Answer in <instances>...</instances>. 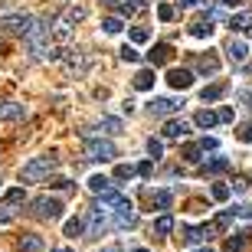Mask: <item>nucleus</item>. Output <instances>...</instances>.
Wrapping results in <instances>:
<instances>
[{
  "label": "nucleus",
  "instance_id": "19",
  "mask_svg": "<svg viewBox=\"0 0 252 252\" xmlns=\"http://www.w3.org/2000/svg\"><path fill=\"white\" fill-rule=\"evenodd\" d=\"M154 82H158L154 69H141V72L134 75V89H138V92H151V89H154Z\"/></svg>",
  "mask_w": 252,
  "mask_h": 252
},
{
  "label": "nucleus",
  "instance_id": "11",
  "mask_svg": "<svg viewBox=\"0 0 252 252\" xmlns=\"http://www.w3.org/2000/svg\"><path fill=\"white\" fill-rule=\"evenodd\" d=\"M148 59H151V65H167L170 59H174V46H170V43H154Z\"/></svg>",
  "mask_w": 252,
  "mask_h": 252
},
{
  "label": "nucleus",
  "instance_id": "41",
  "mask_svg": "<svg viewBox=\"0 0 252 252\" xmlns=\"http://www.w3.org/2000/svg\"><path fill=\"white\" fill-rule=\"evenodd\" d=\"M148 154H151V158H154V160H158L160 154H164V144H160V141H154V138H151V141H148Z\"/></svg>",
  "mask_w": 252,
  "mask_h": 252
},
{
  "label": "nucleus",
  "instance_id": "2",
  "mask_svg": "<svg viewBox=\"0 0 252 252\" xmlns=\"http://www.w3.org/2000/svg\"><path fill=\"white\" fill-rule=\"evenodd\" d=\"M0 30L13 33V36H27L33 30V17L30 13H7V17H0Z\"/></svg>",
  "mask_w": 252,
  "mask_h": 252
},
{
  "label": "nucleus",
  "instance_id": "29",
  "mask_svg": "<svg viewBox=\"0 0 252 252\" xmlns=\"http://www.w3.org/2000/svg\"><path fill=\"white\" fill-rule=\"evenodd\" d=\"M102 128L108 131V134H125L122 118H115V115H102Z\"/></svg>",
  "mask_w": 252,
  "mask_h": 252
},
{
  "label": "nucleus",
  "instance_id": "22",
  "mask_svg": "<svg viewBox=\"0 0 252 252\" xmlns=\"http://www.w3.org/2000/svg\"><path fill=\"white\" fill-rule=\"evenodd\" d=\"M85 184H89V190H92L95 196H98V193H105V190H112V180L105 177V174H92V177L85 180Z\"/></svg>",
  "mask_w": 252,
  "mask_h": 252
},
{
  "label": "nucleus",
  "instance_id": "27",
  "mask_svg": "<svg viewBox=\"0 0 252 252\" xmlns=\"http://www.w3.org/2000/svg\"><path fill=\"white\" fill-rule=\"evenodd\" d=\"M151 203L158 206V210H170V203H174V193H170V190H154V193H151Z\"/></svg>",
  "mask_w": 252,
  "mask_h": 252
},
{
  "label": "nucleus",
  "instance_id": "15",
  "mask_svg": "<svg viewBox=\"0 0 252 252\" xmlns=\"http://www.w3.org/2000/svg\"><path fill=\"white\" fill-rule=\"evenodd\" d=\"M229 167H233V158H226V154H216V158H210L200 170L213 177V174H223V170H229Z\"/></svg>",
  "mask_w": 252,
  "mask_h": 252
},
{
  "label": "nucleus",
  "instance_id": "7",
  "mask_svg": "<svg viewBox=\"0 0 252 252\" xmlns=\"http://www.w3.org/2000/svg\"><path fill=\"white\" fill-rule=\"evenodd\" d=\"M180 105H184V102H174V98H151V102H148V112L154 115V118H164V115L180 112Z\"/></svg>",
  "mask_w": 252,
  "mask_h": 252
},
{
  "label": "nucleus",
  "instance_id": "28",
  "mask_svg": "<svg viewBox=\"0 0 252 252\" xmlns=\"http://www.w3.org/2000/svg\"><path fill=\"white\" fill-rule=\"evenodd\" d=\"M23 200H27V190H23V187H13V190H7V193H3V203H7L10 210H13V206H20Z\"/></svg>",
  "mask_w": 252,
  "mask_h": 252
},
{
  "label": "nucleus",
  "instance_id": "50",
  "mask_svg": "<svg viewBox=\"0 0 252 252\" xmlns=\"http://www.w3.org/2000/svg\"><path fill=\"white\" fill-rule=\"evenodd\" d=\"M53 252H72V249H65V246H63V249H53Z\"/></svg>",
  "mask_w": 252,
  "mask_h": 252
},
{
  "label": "nucleus",
  "instance_id": "17",
  "mask_svg": "<svg viewBox=\"0 0 252 252\" xmlns=\"http://www.w3.org/2000/svg\"><path fill=\"white\" fill-rule=\"evenodd\" d=\"M229 30H236V33H252V10L233 13V17H229Z\"/></svg>",
  "mask_w": 252,
  "mask_h": 252
},
{
  "label": "nucleus",
  "instance_id": "14",
  "mask_svg": "<svg viewBox=\"0 0 252 252\" xmlns=\"http://www.w3.org/2000/svg\"><path fill=\"white\" fill-rule=\"evenodd\" d=\"M43 249H46V243H43V236H36V233H23L20 243H17V252H43Z\"/></svg>",
  "mask_w": 252,
  "mask_h": 252
},
{
  "label": "nucleus",
  "instance_id": "49",
  "mask_svg": "<svg viewBox=\"0 0 252 252\" xmlns=\"http://www.w3.org/2000/svg\"><path fill=\"white\" fill-rule=\"evenodd\" d=\"M180 7H184V10H190V7H196V0H180Z\"/></svg>",
  "mask_w": 252,
  "mask_h": 252
},
{
  "label": "nucleus",
  "instance_id": "8",
  "mask_svg": "<svg viewBox=\"0 0 252 252\" xmlns=\"http://www.w3.org/2000/svg\"><path fill=\"white\" fill-rule=\"evenodd\" d=\"M193 69L200 75H216L220 72V56H216V53H203V56L193 59Z\"/></svg>",
  "mask_w": 252,
  "mask_h": 252
},
{
  "label": "nucleus",
  "instance_id": "12",
  "mask_svg": "<svg viewBox=\"0 0 252 252\" xmlns=\"http://www.w3.org/2000/svg\"><path fill=\"white\" fill-rule=\"evenodd\" d=\"M226 89H229V82H226V79H220V82H213V85H206L203 92H200V102H203V105L220 102V98L226 95Z\"/></svg>",
  "mask_w": 252,
  "mask_h": 252
},
{
  "label": "nucleus",
  "instance_id": "52",
  "mask_svg": "<svg viewBox=\"0 0 252 252\" xmlns=\"http://www.w3.org/2000/svg\"><path fill=\"white\" fill-rule=\"evenodd\" d=\"M134 252H148V249H134Z\"/></svg>",
  "mask_w": 252,
  "mask_h": 252
},
{
  "label": "nucleus",
  "instance_id": "16",
  "mask_svg": "<svg viewBox=\"0 0 252 252\" xmlns=\"http://www.w3.org/2000/svg\"><path fill=\"white\" fill-rule=\"evenodd\" d=\"M134 223H138V216H134L131 203H122L118 210H115V226H118V229H131Z\"/></svg>",
  "mask_w": 252,
  "mask_h": 252
},
{
  "label": "nucleus",
  "instance_id": "10",
  "mask_svg": "<svg viewBox=\"0 0 252 252\" xmlns=\"http://www.w3.org/2000/svg\"><path fill=\"white\" fill-rule=\"evenodd\" d=\"M226 59L233 65H243L249 59V46H246L243 39H229V46H226Z\"/></svg>",
  "mask_w": 252,
  "mask_h": 252
},
{
  "label": "nucleus",
  "instance_id": "13",
  "mask_svg": "<svg viewBox=\"0 0 252 252\" xmlns=\"http://www.w3.org/2000/svg\"><path fill=\"white\" fill-rule=\"evenodd\" d=\"M20 118H27V105H20V102L0 105V122H20Z\"/></svg>",
  "mask_w": 252,
  "mask_h": 252
},
{
  "label": "nucleus",
  "instance_id": "33",
  "mask_svg": "<svg viewBox=\"0 0 252 252\" xmlns=\"http://www.w3.org/2000/svg\"><path fill=\"white\" fill-rule=\"evenodd\" d=\"M102 30L108 33V36H115V33H122V30H125V23H122V17H105Z\"/></svg>",
  "mask_w": 252,
  "mask_h": 252
},
{
  "label": "nucleus",
  "instance_id": "40",
  "mask_svg": "<svg viewBox=\"0 0 252 252\" xmlns=\"http://www.w3.org/2000/svg\"><path fill=\"white\" fill-rule=\"evenodd\" d=\"M118 53H122V59H125V63H138V59H141V53H138L134 46H122Z\"/></svg>",
  "mask_w": 252,
  "mask_h": 252
},
{
  "label": "nucleus",
  "instance_id": "37",
  "mask_svg": "<svg viewBox=\"0 0 252 252\" xmlns=\"http://www.w3.org/2000/svg\"><path fill=\"white\" fill-rule=\"evenodd\" d=\"M128 36H131V43H134V46H141V43H148V39H151V33H148L144 27H134Z\"/></svg>",
  "mask_w": 252,
  "mask_h": 252
},
{
  "label": "nucleus",
  "instance_id": "20",
  "mask_svg": "<svg viewBox=\"0 0 252 252\" xmlns=\"http://www.w3.org/2000/svg\"><path fill=\"white\" fill-rule=\"evenodd\" d=\"M216 27L210 23V20H203V23H190V36L193 39H213Z\"/></svg>",
  "mask_w": 252,
  "mask_h": 252
},
{
  "label": "nucleus",
  "instance_id": "47",
  "mask_svg": "<svg viewBox=\"0 0 252 252\" xmlns=\"http://www.w3.org/2000/svg\"><path fill=\"white\" fill-rule=\"evenodd\" d=\"M53 187H59V190H72V180H56Z\"/></svg>",
  "mask_w": 252,
  "mask_h": 252
},
{
  "label": "nucleus",
  "instance_id": "3",
  "mask_svg": "<svg viewBox=\"0 0 252 252\" xmlns=\"http://www.w3.org/2000/svg\"><path fill=\"white\" fill-rule=\"evenodd\" d=\"M216 229H220L216 223H206V226H180V246L206 243V239H210V236H213Z\"/></svg>",
  "mask_w": 252,
  "mask_h": 252
},
{
  "label": "nucleus",
  "instance_id": "18",
  "mask_svg": "<svg viewBox=\"0 0 252 252\" xmlns=\"http://www.w3.org/2000/svg\"><path fill=\"white\" fill-rule=\"evenodd\" d=\"M187 131H190V125L184 122V118H170V122L164 125V131H160V134H164V138H170V141H174V138H184Z\"/></svg>",
  "mask_w": 252,
  "mask_h": 252
},
{
  "label": "nucleus",
  "instance_id": "36",
  "mask_svg": "<svg viewBox=\"0 0 252 252\" xmlns=\"http://www.w3.org/2000/svg\"><path fill=\"white\" fill-rule=\"evenodd\" d=\"M134 174H138V167H131V164H118L115 167V180H131Z\"/></svg>",
  "mask_w": 252,
  "mask_h": 252
},
{
  "label": "nucleus",
  "instance_id": "9",
  "mask_svg": "<svg viewBox=\"0 0 252 252\" xmlns=\"http://www.w3.org/2000/svg\"><path fill=\"white\" fill-rule=\"evenodd\" d=\"M167 85L184 92V89L193 85V72H190V69H167Z\"/></svg>",
  "mask_w": 252,
  "mask_h": 252
},
{
  "label": "nucleus",
  "instance_id": "39",
  "mask_svg": "<svg viewBox=\"0 0 252 252\" xmlns=\"http://www.w3.org/2000/svg\"><path fill=\"white\" fill-rule=\"evenodd\" d=\"M158 17H160V23H170V20L177 17V10L170 7V3H160V7H158Z\"/></svg>",
  "mask_w": 252,
  "mask_h": 252
},
{
  "label": "nucleus",
  "instance_id": "32",
  "mask_svg": "<svg viewBox=\"0 0 252 252\" xmlns=\"http://www.w3.org/2000/svg\"><path fill=\"white\" fill-rule=\"evenodd\" d=\"M82 229H85V223L75 216V220H65V226H63V233L69 236V239H75V236H82Z\"/></svg>",
  "mask_w": 252,
  "mask_h": 252
},
{
  "label": "nucleus",
  "instance_id": "51",
  "mask_svg": "<svg viewBox=\"0 0 252 252\" xmlns=\"http://www.w3.org/2000/svg\"><path fill=\"white\" fill-rule=\"evenodd\" d=\"M196 252H213V249H196Z\"/></svg>",
  "mask_w": 252,
  "mask_h": 252
},
{
  "label": "nucleus",
  "instance_id": "4",
  "mask_svg": "<svg viewBox=\"0 0 252 252\" xmlns=\"http://www.w3.org/2000/svg\"><path fill=\"white\" fill-rule=\"evenodd\" d=\"M85 154L92 160H112V158H118V148L105 138H85Z\"/></svg>",
  "mask_w": 252,
  "mask_h": 252
},
{
  "label": "nucleus",
  "instance_id": "34",
  "mask_svg": "<svg viewBox=\"0 0 252 252\" xmlns=\"http://www.w3.org/2000/svg\"><path fill=\"white\" fill-rule=\"evenodd\" d=\"M210 196H213L216 203H226V200H229V187H226V184H213V187H210Z\"/></svg>",
  "mask_w": 252,
  "mask_h": 252
},
{
  "label": "nucleus",
  "instance_id": "30",
  "mask_svg": "<svg viewBox=\"0 0 252 252\" xmlns=\"http://www.w3.org/2000/svg\"><path fill=\"white\" fill-rule=\"evenodd\" d=\"M170 229H174V216H170V213H164V216L154 220V233H158V236H167Z\"/></svg>",
  "mask_w": 252,
  "mask_h": 252
},
{
  "label": "nucleus",
  "instance_id": "31",
  "mask_svg": "<svg viewBox=\"0 0 252 252\" xmlns=\"http://www.w3.org/2000/svg\"><path fill=\"white\" fill-rule=\"evenodd\" d=\"M85 13H89L85 7H79V3H72V7H65L63 20H65V23H79V20H85Z\"/></svg>",
  "mask_w": 252,
  "mask_h": 252
},
{
  "label": "nucleus",
  "instance_id": "38",
  "mask_svg": "<svg viewBox=\"0 0 252 252\" xmlns=\"http://www.w3.org/2000/svg\"><path fill=\"white\" fill-rule=\"evenodd\" d=\"M236 138L243 141V144H252V122H243L239 131H236Z\"/></svg>",
  "mask_w": 252,
  "mask_h": 252
},
{
  "label": "nucleus",
  "instance_id": "5",
  "mask_svg": "<svg viewBox=\"0 0 252 252\" xmlns=\"http://www.w3.org/2000/svg\"><path fill=\"white\" fill-rule=\"evenodd\" d=\"M33 213L39 216V220H63V203H59L56 196H36L33 200Z\"/></svg>",
  "mask_w": 252,
  "mask_h": 252
},
{
  "label": "nucleus",
  "instance_id": "54",
  "mask_svg": "<svg viewBox=\"0 0 252 252\" xmlns=\"http://www.w3.org/2000/svg\"><path fill=\"white\" fill-rule=\"evenodd\" d=\"M249 102H252V92H249Z\"/></svg>",
  "mask_w": 252,
  "mask_h": 252
},
{
  "label": "nucleus",
  "instance_id": "23",
  "mask_svg": "<svg viewBox=\"0 0 252 252\" xmlns=\"http://www.w3.org/2000/svg\"><path fill=\"white\" fill-rule=\"evenodd\" d=\"M193 122H196V128H216V125H220V112H210V108H203V112L196 115Z\"/></svg>",
  "mask_w": 252,
  "mask_h": 252
},
{
  "label": "nucleus",
  "instance_id": "45",
  "mask_svg": "<svg viewBox=\"0 0 252 252\" xmlns=\"http://www.w3.org/2000/svg\"><path fill=\"white\" fill-rule=\"evenodd\" d=\"M10 216H13V210L3 203V206H0V223H10Z\"/></svg>",
  "mask_w": 252,
  "mask_h": 252
},
{
  "label": "nucleus",
  "instance_id": "6",
  "mask_svg": "<svg viewBox=\"0 0 252 252\" xmlns=\"http://www.w3.org/2000/svg\"><path fill=\"white\" fill-rule=\"evenodd\" d=\"M89 65H92V59H89V56H85V53H82V49H69V53H65V56H63V69H65V72H69V75H82V72H89Z\"/></svg>",
  "mask_w": 252,
  "mask_h": 252
},
{
  "label": "nucleus",
  "instance_id": "21",
  "mask_svg": "<svg viewBox=\"0 0 252 252\" xmlns=\"http://www.w3.org/2000/svg\"><path fill=\"white\" fill-rule=\"evenodd\" d=\"M203 154H206V148L200 144V141H196V144H187V148L180 151V158L190 160V164H200V160H203Z\"/></svg>",
  "mask_w": 252,
  "mask_h": 252
},
{
  "label": "nucleus",
  "instance_id": "46",
  "mask_svg": "<svg viewBox=\"0 0 252 252\" xmlns=\"http://www.w3.org/2000/svg\"><path fill=\"white\" fill-rule=\"evenodd\" d=\"M233 118H236L233 108H220V122H233Z\"/></svg>",
  "mask_w": 252,
  "mask_h": 252
},
{
  "label": "nucleus",
  "instance_id": "48",
  "mask_svg": "<svg viewBox=\"0 0 252 252\" xmlns=\"http://www.w3.org/2000/svg\"><path fill=\"white\" fill-rule=\"evenodd\" d=\"M220 3H226V7H243V3H249V0H220Z\"/></svg>",
  "mask_w": 252,
  "mask_h": 252
},
{
  "label": "nucleus",
  "instance_id": "43",
  "mask_svg": "<svg viewBox=\"0 0 252 252\" xmlns=\"http://www.w3.org/2000/svg\"><path fill=\"white\" fill-rule=\"evenodd\" d=\"M138 174H141V177H151V174H154V160H141Z\"/></svg>",
  "mask_w": 252,
  "mask_h": 252
},
{
  "label": "nucleus",
  "instance_id": "55",
  "mask_svg": "<svg viewBox=\"0 0 252 252\" xmlns=\"http://www.w3.org/2000/svg\"><path fill=\"white\" fill-rule=\"evenodd\" d=\"M0 190H3V187H0Z\"/></svg>",
  "mask_w": 252,
  "mask_h": 252
},
{
  "label": "nucleus",
  "instance_id": "26",
  "mask_svg": "<svg viewBox=\"0 0 252 252\" xmlns=\"http://www.w3.org/2000/svg\"><path fill=\"white\" fill-rule=\"evenodd\" d=\"M105 7H112L118 17H131L134 10H138V3H125V0H102Z\"/></svg>",
  "mask_w": 252,
  "mask_h": 252
},
{
  "label": "nucleus",
  "instance_id": "1",
  "mask_svg": "<svg viewBox=\"0 0 252 252\" xmlns=\"http://www.w3.org/2000/svg\"><path fill=\"white\" fill-rule=\"evenodd\" d=\"M56 167H59L56 154H39V158L27 160V164L20 167V180H23V184H39V180H46Z\"/></svg>",
  "mask_w": 252,
  "mask_h": 252
},
{
  "label": "nucleus",
  "instance_id": "53",
  "mask_svg": "<svg viewBox=\"0 0 252 252\" xmlns=\"http://www.w3.org/2000/svg\"><path fill=\"white\" fill-rule=\"evenodd\" d=\"M105 252H118V249H105Z\"/></svg>",
  "mask_w": 252,
  "mask_h": 252
},
{
  "label": "nucleus",
  "instance_id": "24",
  "mask_svg": "<svg viewBox=\"0 0 252 252\" xmlns=\"http://www.w3.org/2000/svg\"><path fill=\"white\" fill-rule=\"evenodd\" d=\"M98 203H102V206H112V210H118V206L128 203V200H125L118 190H105V193H98Z\"/></svg>",
  "mask_w": 252,
  "mask_h": 252
},
{
  "label": "nucleus",
  "instance_id": "35",
  "mask_svg": "<svg viewBox=\"0 0 252 252\" xmlns=\"http://www.w3.org/2000/svg\"><path fill=\"white\" fill-rule=\"evenodd\" d=\"M56 39H59V43H69V39H72V23L59 20V27H56Z\"/></svg>",
  "mask_w": 252,
  "mask_h": 252
},
{
  "label": "nucleus",
  "instance_id": "25",
  "mask_svg": "<svg viewBox=\"0 0 252 252\" xmlns=\"http://www.w3.org/2000/svg\"><path fill=\"white\" fill-rule=\"evenodd\" d=\"M246 239H249V233H246V229L233 233L229 239H226V252H243L246 249Z\"/></svg>",
  "mask_w": 252,
  "mask_h": 252
},
{
  "label": "nucleus",
  "instance_id": "44",
  "mask_svg": "<svg viewBox=\"0 0 252 252\" xmlns=\"http://www.w3.org/2000/svg\"><path fill=\"white\" fill-rule=\"evenodd\" d=\"M233 190H236V193H246V190H249V184H246L243 177H236L233 180Z\"/></svg>",
  "mask_w": 252,
  "mask_h": 252
},
{
  "label": "nucleus",
  "instance_id": "42",
  "mask_svg": "<svg viewBox=\"0 0 252 252\" xmlns=\"http://www.w3.org/2000/svg\"><path fill=\"white\" fill-rule=\"evenodd\" d=\"M233 213L239 216V220H252V206L249 203H239V206H233Z\"/></svg>",
  "mask_w": 252,
  "mask_h": 252
}]
</instances>
